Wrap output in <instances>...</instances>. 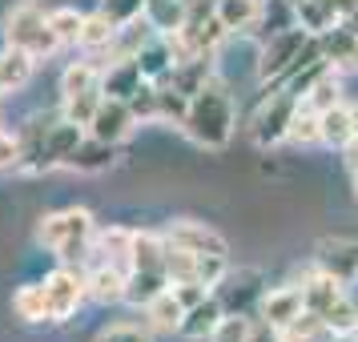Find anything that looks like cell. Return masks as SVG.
Masks as SVG:
<instances>
[{
  "label": "cell",
  "mask_w": 358,
  "mask_h": 342,
  "mask_svg": "<svg viewBox=\"0 0 358 342\" xmlns=\"http://www.w3.org/2000/svg\"><path fill=\"white\" fill-rule=\"evenodd\" d=\"M181 133L194 141L197 149H226L238 133V109H234V97L222 81H206L189 97V109H185V121H181Z\"/></svg>",
  "instance_id": "obj_1"
},
{
  "label": "cell",
  "mask_w": 358,
  "mask_h": 342,
  "mask_svg": "<svg viewBox=\"0 0 358 342\" xmlns=\"http://www.w3.org/2000/svg\"><path fill=\"white\" fill-rule=\"evenodd\" d=\"M81 137H85V129L73 125L69 117H41V121H29V129L20 133V169L17 173L65 169V157L77 149Z\"/></svg>",
  "instance_id": "obj_2"
},
{
  "label": "cell",
  "mask_w": 358,
  "mask_h": 342,
  "mask_svg": "<svg viewBox=\"0 0 358 342\" xmlns=\"http://www.w3.org/2000/svg\"><path fill=\"white\" fill-rule=\"evenodd\" d=\"M93 234H97V218L85 206H65L41 218L36 226V242L49 250L57 262H77L81 266L93 250Z\"/></svg>",
  "instance_id": "obj_3"
},
{
  "label": "cell",
  "mask_w": 358,
  "mask_h": 342,
  "mask_svg": "<svg viewBox=\"0 0 358 342\" xmlns=\"http://www.w3.org/2000/svg\"><path fill=\"white\" fill-rule=\"evenodd\" d=\"M314 57H322V52H318V41H314L302 24H290V29H282V33H270L266 45H262V52H258V81L262 85H282L302 61H314Z\"/></svg>",
  "instance_id": "obj_4"
},
{
  "label": "cell",
  "mask_w": 358,
  "mask_h": 342,
  "mask_svg": "<svg viewBox=\"0 0 358 342\" xmlns=\"http://www.w3.org/2000/svg\"><path fill=\"white\" fill-rule=\"evenodd\" d=\"M4 45L20 49L36 57V61H49L52 52L61 49L57 33L49 29V13L41 8V0H20L4 13Z\"/></svg>",
  "instance_id": "obj_5"
},
{
  "label": "cell",
  "mask_w": 358,
  "mask_h": 342,
  "mask_svg": "<svg viewBox=\"0 0 358 342\" xmlns=\"http://www.w3.org/2000/svg\"><path fill=\"white\" fill-rule=\"evenodd\" d=\"M41 290H45V306H49V322H69L77 310L85 306V270L77 262H61V266H52L45 282H41Z\"/></svg>",
  "instance_id": "obj_6"
},
{
  "label": "cell",
  "mask_w": 358,
  "mask_h": 342,
  "mask_svg": "<svg viewBox=\"0 0 358 342\" xmlns=\"http://www.w3.org/2000/svg\"><path fill=\"white\" fill-rule=\"evenodd\" d=\"M298 109V101L286 93V89H278L270 97L258 105V113L250 117V137H254V145L258 149H274L286 141V133H290V117Z\"/></svg>",
  "instance_id": "obj_7"
},
{
  "label": "cell",
  "mask_w": 358,
  "mask_h": 342,
  "mask_svg": "<svg viewBox=\"0 0 358 342\" xmlns=\"http://www.w3.org/2000/svg\"><path fill=\"white\" fill-rule=\"evenodd\" d=\"M162 238L169 245H181L189 254H229V242L217 234L213 226L197 222V218H173L169 226L162 229Z\"/></svg>",
  "instance_id": "obj_8"
},
{
  "label": "cell",
  "mask_w": 358,
  "mask_h": 342,
  "mask_svg": "<svg viewBox=\"0 0 358 342\" xmlns=\"http://www.w3.org/2000/svg\"><path fill=\"white\" fill-rule=\"evenodd\" d=\"M262 290H266V286H262V278L254 274V270H229L213 294L222 298V310H226V314L250 318V314L258 310V302H262Z\"/></svg>",
  "instance_id": "obj_9"
},
{
  "label": "cell",
  "mask_w": 358,
  "mask_h": 342,
  "mask_svg": "<svg viewBox=\"0 0 358 342\" xmlns=\"http://www.w3.org/2000/svg\"><path fill=\"white\" fill-rule=\"evenodd\" d=\"M314 270L330 274L334 282H358V238H326L314 250Z\"/></svg>",
  "instance_id": "obj_10"
},
{
  "label": "cell",
  "mask_w": 358,
  "mask_h": 342,
  "mask_svg": "<svg viewBox=\"0 0 358 342\" xmlns=\"http://www.w3.org/2000/svg\"><path fill=\"white\" fill-rule=\"evenodd\" d=\"M137 125V117L129 113V101H117V97H101L97 113L89 121V137H101V141H109V145H121L125 137L133 133Z\"/></svg>",
  "instance_id": "obj_11"
},
{
  "label": "cell",
  "mask_w": 358,
  "mask_h": 342,
  "mask_svg": "<svg viewBox=\"0 0 358 342\" xmlns=\"http://www.w3.org/2000/svg\"><path fill=\"white\" fill-rule=\"evenodd\" d=\"M318 41V52H322V61L334 73L338 69H358V33L346 24V20H334L326 33L314 36Z\"/></svg>",
  "instance_id": "obj_12"
},
{
  "label": "cell",
  "mask_w": 358,
  "mask_h": 342,
  "mask_svg": "<svg viewBox=\"0 0 358 342\" xmlns=\"http://www.w3.org/2000/svg\"><path fill=\"white\" fill-rule=\"evenodd\" d=\"M85 290L101 306H117V302H125V270L113 266V262L89 258V266H85Z\"/></svg>",
  "instance_id": "obj_13"
},
{
  "label": "cell",
  "mask_w": 358,
  "mask_h": 342,
  "mask_svg": "<svg viewBox=\"0 0 358 342\" xmlns=\"http://www.w3.org/2000/svg\"><path fill=\"white\" fill-rule=\"evenodd\" d=\"M302 310H306V306H302V286L286 282V286H266L254 314H262L266 322H274L278 330H282V326L290 322V318H298Z\"/></svg>",
  "instance_id": "obj_14"
},
{
  "label": "cell",
  "mask_w": 358,
  "mask_h": 342,
  "mask_svg": "<svg viewBox=\"0 0 358 342\" xmlns=\"http://www.w3.org/2000/svg\"><path fill=\"white\" fill-rule=\"evenodd\" d=\"M226 318V310H222V298L217 294H206L197 306H189L185 314H181V326H178V334L181 339H189V342H206L217 330V322Z\"/></svg>",
  "instance_id": "obj_15"
},
{
  "label": "cell",
  "mask_w": 358,
  "mask_h": 342,
  "mask_svg": "<svg viewBox=\"0 0 358 342\" xmlns=\"http://www.w3.org/2000/svg\"><path fill=\"white\" fill-rule=\"evenodd\" d=\"M318 137H322L326 149H338V153H346L355 145V113H350L346 101H338V105H330V109L318 113Z\"/></svg>",
  "instance_id": "obj_16"
},
{
  "label": "cell",
  "mask_w": 358,
  "mask_h": 342,
  "mask_svg": "<svg viewBox=\"0 0 358 342\" xmlns=\"http://www.w3.org/2000/svg\"><path fill=\"white\" fill-rule=\"evenodd\" d=\"M113 162H117V145L85 133L81 141H77V149L65 157V169H73V173H105Z\"/></svg>",
  "instance_id": "obj_17"
},
{
  "label": "cell",
  "mask_w": 358,
  "mask_h": 342,
  "mask_svg": "<svg viewBox=\"0 0 358 342\" xmlns=\"http://www.w3.org/2000/svg\"><path fill=\"white\" fill-rule=\"evenodd\" d=\"M213 17L226 29V36H245L258 29L262 0H213Z\"/></svg>",
  "instance_id": "obj_18"
},
{
  "label": "cell",
  "mask_w": 358,
  "mask_h": 342,
  "mask_svg": "<svg viewBox=\"0 0 358 342\" xmlns=\"http://www.w3.org/2000/svg\"><path fill=\"white\" fill-rule=\"evenodd\" d=\"M145 81L141 77V69L133 57H113L109 65H101V93L105 97H117V101H129L133 89Z\"/></svg>",
  "instance_id": "obj_19"
},
{
  "label": "cell",
  "mask_w": 358,
  "mask_h": 342,
  "mask_svg": "<svg viewBox=\"0 0 358 342\" xmlns=\"http://www.w3.org/2000/svg\"><path fill=\"white\" fill-rule=\"evenodd\" d=\"M133 61H137V69H141V77H145V81H165V77H169V69L178 65L169 36H157V33L133 52Z\"/></svg>",
  "instance_id": "obj_20"
},
{
  "label": "cell",
  "mask_w": 358,
  "mask_h": 342,
  "mask_svg": "<svg viewBox=\"0 0 358 342\" xmlns=\"http://www.w3.org/2000/svg\"><path fill=\"white\" fill-rule=\"evenodd\" d=\"M36 73V57H29V52L20 49H0V97H13V93H20L24 85L33 81Z\"/></svg>",
  "instance_id": "obj_21"
},
{
  "label": "cell",
  "mask_w": 358,
  "mask_h": 342,
  "mask_svg": "<svg viewBox=\"0 0 358 342\" xmlns=\"http://www.w3.org/2000/svg\"><path fill=\"white\" fill-rule=\"evenodd\" d=\"M129 250H133V229L109 226V229H97V234H93V250H89V258L113 262V266H121V270H129Z\"/></svg>",
  "instance_id": "obj_22"
},
{
  "label": "cell",
  "mask_w": 358,
  "mask_h": 342,
  "mask_svg": "<svg viewBox=\"0 0 358 342\" xmlns=\"http://www.w3.org/2000/svg\"><path fill=\"white\" fill-rule=\"evenodd\" d=\"M185 17H189V4L185 0H145L141 4V20L157 36H173L185 24Z\"/></svg>",
  "instance_id": "obj_23"
},
{
  "label": "cell",
  "mask_w": 358,
  "mask_h": 342,
  "mask_svg": "<svg viewBox=\"0 0 358 342\" xmlns=\"http://www.w3.org/2000/svg\"><path fill=\"white\" fill-rule=\"evenodd\" d=\"M181 314H185V306L173 298V290H169V286H165L153 302H145V326L153 330V334H178Z\"/></svg>",
  "instance_id": "obj_24"
},
{
  "label": "cell",
  "mask_w": 358,
  "mask_h": 342,
  "mask_svg": "<svg viewBox=\"0 0 358 342\" xmlns=\"http://www.w3.org/2000/svg\"><path fill=\"white\" fill-rule=\"evenodd\" d=\"M129 270H165V238L162 234H153V229H133Z\"/></svg>",
  "instance_id": "obj_25"
},
{
  "label": "cell",
  "mask_w": 358,
  "mask_h": 342,
  "mask_svg": "<svg viewBox=\"0 0 358 342\" xmlns=\"http://www.w3.org/2000/svg\"><path fill=\"white\" fill-rule=\"evenodd\" d=\"M165 286H169L165 270H125V302L137 310H145V302H153Z\"/></svg>",
  "instance_id": "obj_26"
},
{
  "label": "cell",
  "mask_w": 358,
  "mask_h": 342,
  "mask_svg": "<svg viewBox=\"0 0 358 342\" xmlns=\"http://www.w3.org/2000/svg\"><path fill=\"white\" fill-rule=\"evenodd\" d=\"M342 294H346V286H342V282H334V278L322 274V270H314V274L302 282V306L314 310V314H322L330 302H338Z\"/></svg>",
  "instance_id": "obj_27"
},
{
  "label": "cell",
  "mask_w": 358,
  "mask_h": 342,
  "mask_svg": "<svg viewBox=\"0 0 358 342\" xmlns=\"http://www.w3.org/2000/svg\"><path fill=\"white\" fill-rule=\"evenodd\" d=\"M117 41V24L105 13H85V24H81V36H77V45H81L85 52H109Z\"/></svg>",
  "instance_id": "obj_28"
},
{
  "label": "cell",
  "mask_w": 358,
  "mask_h": 342,
  "mask_svg": "<svg viewBox=\"0 0 358 342\" xmlns=\"http://www.w3.org/2000/svg\"><path fill=\"white\" fill-rule=\"evenodd\" d=\"M89 89H101V65L97 61H73V65L61 73V101L81 97Z\"/></svg>",
  "instance_id": "obj_29"
},
{
  "label": "cell",
  "mask_w": 358,
  "mask_h": 342,
  "mask_svg": "<svg viewBox=\"0 0 358 342\" xmlns=\"http://www.w3.org/2000/svg\"><path fill=\"white\" fill-rule=\"evenodd\" d=\"M13 314H17L20 322H29V326L49 322V306H45V290H41V282H24V286L13 294Z\"/></svg>",
  "instance_id": "obj_30"
},
{
  "label": "cell",
  "mask_w": 358,
  "mask_h": 342,
  "mask_svg": "<svg viewBox=\"0 0 358 342\" xmlns=\"http://www.w3.org/2000/svg\"><path fill=\"white\" fill-rule=\"evenodd\" d=\"M326 339H330V326L314 310H302L298 318H290L282 326V342H326Z\"/></svg>",
  "instance_id": "obj_31"
},
{
  "label": "cell",
  "mask_w": 358,
  "mask_h": 342,
  "mask_svg": "<svg viewBox=\"0 0 358 342\" xmlns=\"http://www.w3.org/2000/svg\"><path fill=\"white\" fill-rule=\"evenodd\" d=\"M81 24H85V13H81V8H73V4L49 8V29L57 33L61 49H65V45H77V36H81Z\"/></svg>",
  "instance_id": "obj_32"
},
{
  "label": "cell",
  "mask_w": 358,
  "mask_h": 342,
  "mask_svg": "<svg viewBox=\"0 0 358 342\" xmlns=\"http://www.w3.org/2000/svg\"><path fill=\"white\" fill-rule=\"evenodd\" d=\"M338 101H342V81H338V73H334V69H326L322 77L310 85V93L302 97V105H310L314 113H322V109L338 105Z\"/></svg>",
  "instance_id": "obj_33"
},
{
  "label": "cell",
  "mask_w": 358,
  "mask_h": 342,
  "mask_svg": "<svg viewBox=\"0 0 358 342\" xmlns=\"http://www.w3.org/2000/svg\"><path fill=\"white\" fill-rule=\"evenodd\" d=\"M322 322L330 326V334H355L358 330V302L350 294H342L338 302H330L322 310Z\"/></svg>",
  "instance_id": "obj_34"
},
{
  "label": "cell",
  "mask_w": 358,
  "mask_h": 342,
  "mask_svg": "<svg viewBox=\"0 0 358 342\" xmlns=\"http://www.w3.org/2000/svg\"><path fill=\"white\" fill-rule=\"evenodd\" d=\"M286 141L294 145H322V137H318V113L298 101V109L290 117V133H286Z\"/></svg>",
  "instance_id": "obj_35"
},
{
  "label": "cell",
  "mask_w": 358,
  "mask_h": 342,
  "mask_svg": "<svg viewBox=\"0 0 358 342\" xmlns=\"http://www.w3.org/2000/svg\"><path fill=\"white\" fill-rule=\"evenodd\" d=\"M290 24H298V20H294V4L290 0H262V17H258L262 33L270 36V33L290 29Z\"/></svg>",
  "instance_id": "obj_36"
},
{
  "label": "cell",
  "mask_w": 358,
  "mask_h": 342,
  "mask_svg": "<svg viewBox=\"0 0 358 342\" xmlns=\"http://www.w3.org/2000/svg\"><path fill=\"white\" fill-rule=\"evenodd\" d=\"M101 89H89V93H81V97H69L61 101V117H69L73 125H81V129H89V121H93V113H97V105H101Z\"/></svg>",
  "instance_id": "obj_37"
},
{
  "label": "cell",
  "mask_w": 358,
  "mask_h": 342,
  "mask_svg": "<svg viewBox=\"0 0 358 342\" xmlns=\"http://www.w3.org/2000/svg\"><path fill=\"white\" fill-rule=\"evenodd\" d=\"M129 113L137 117V125H141V121H157V81H141L133 89Z\"/></svg>",
  "instance_id": "obj_38"
},
{
  "label": "cell",
  "mask_w": 358,
  "mask_h": 342,
  "mask_svg": "<svg viewBox=\"0 0 358 342\" xmlns=\"http://www.w3.org/2000/svg\"><path fill=\"white\" fill-rule=\"evenodd\" d=\"M93 342H153V330L137 326V322H113V326H105Z\"/></svg>",
  "instance_id": "obj_39"
},
{
  "label": "cell",
  "mask_w": 358,
  "mask_h": 342,
  "mask_svg": "<svg viewBox=\"0 0 358 342\" xmlns=\"http://www.w3.org/2000/svg\"><path fill=\"white\" fill-rule=\"evenodd\" d=\"M141 4H145V0H101L97 8L121 29V24H129V20L141 17Z\"/></svg>",
  "instance_id": "obj_40"
},
{
  "label": "cell",
  "mask_w": 358,
  "mask_h": 342,
  "mask_svg": "<svg viewBox=\"0 0 358 342\" xmlns=\"http://www.w3.org/2000/svg\"><path fill=\"white\" fill-rule=\"evenodd\" d=\"M20 169V133L0 129V173H17Z\"/></svg>",
  "instance_id": "obj_41"
},
{
  "label": "cell",
  "mask_w": 358,
  "mask_h": 342,
  "mask_svg": "<svg viewBox=\"0 0 358 342\" xmlns=\"http://www.w3.org/2000/svg\"><path fill=\"white\" fill-rule=\"evenodd\" d=\"M245 342H282V330L274 322H266L262 314H250L245 318Z\"/></svg>",
  "instance_id": "obj_42"
},
{
  "label": "cell",
  "mask_w": 358,
  "mask_h": 342,
  "mask_svg": "<svg viewBox=\"0 0 358 342\" xmlns=\"http://www.w3.org/2000/svg\"><path fill=\"white\" fill-rule=\"evenodd\" d=\"M206 342H245V318H238V314H226V318L217 322V330H213Z\"/></svg>",
  "instance_id": "obj_43"
},
{
  "label": "cell",
  "mask_w": 358,
  "mask_h": 342,
  "mask_svg": "<svg viewBox=\"0 0 358 342\" xmlns=\"http://www.w3.org/2000/svg\"><path fill=\"white\" fill-rule=\"evenodd\" d=\"M169 290H173V298H178L181 306L189 310V306H197L206 294H213V290H206L201 282H169Z\"/></svg>",
  "instance_id": "obj_44"
},
{
  "label": "cell",
  "mask_w": 358,
  "mask_h": 342,
  "mask_svg": "<svg viewBox=\"0 0 358 342\" xmlns=\"http://www.w3.org/2000/svg\"><path fill=\"white\" fill-rule=\"evenodd\" d=\"M346 169H350V181H355V194H358V145L346 149Z\"/></svg>",
  "instance_id": "obj_45"
},
{
  "label": "cell",
  "mask_w": 358,
  "mask_h": 342,
  "mask_svg": "<svg viewBox=\"0 0 358 342\" xmlns=\"http://www.w3.org/2000/svg\"><path fill=\"white\" fill-rule=\"evenodd\" d=\"M326 342H358V339H355V334H330Z\"/></svg>",
  "instance_id": "obj_46"
},
{
  "label": "cell",
  "mask_w": 358,
  "mask_h": 342,
  "mask_svg": "<svg viewBox=\"0 0 358 342\" xmlns=\"http://www.w3.org/2000/svg\"><path fill=\"white\" fill-rule=\"evenodd\" d=\"M355 339H358V330H355Z\"/></svg>",
  "instance_id": "obj_47"
},
{
  "label": "cell",
  "mask_w": 358,
  "mask_h": 342,
  "mask_svg": "<svg viewBox=\"0 0 358 342\" xmlns=\"http://www.w3.org/2000/svg\"><path fill=\"white\" fill-rule=\"evenodd\" d=\"M210 4H213V0H210Z\"/></svg>",
  "instance_id": "obj_48"
}]
</instances>
